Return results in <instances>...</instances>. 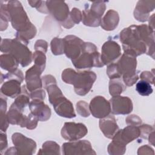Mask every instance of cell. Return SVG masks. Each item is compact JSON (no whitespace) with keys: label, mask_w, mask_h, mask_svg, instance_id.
I'll return each mask as SVG.
<instances>
[{"label":"cell","mask_w":155,"mask_h":155,"mask_svg":"<svg viewBox=\"0 0 155 155\" xmlns=\"http://www.w3.org/2000/svg\"><path fill=\"white\" fill-rule=\"evenodd\" d=\"M119 81H111L110 83V93L113 96H116L122 92L124 90V86Z\"/></svg>","instance_id":"obj_19"},{"label":"cell","mask_w":155,"mask_h":155,"mask_svg":"<svg viewBox=\"0 0 155 155\" xmlns=\"http://www.w3.org/2000/svg\"><path fill=\"white\" fill-rule=\"evenodd\" d=\"M10 46L12 48H10V54L12 55L22 67L27 66L30 64L31 61V54L30 51L25 47L22 43L19 42L16 40H10Z\"/></svg>","instance_id":"obj_5"},{"label":"cell","mask_w":155,"mask_h":155,"mask_svg":"<svg viewBox=\"0 0 155 155\" xmlns=\"http://www.w3.org/2000/svg\"><path fill=\"white\" fill-rule=\"evenodd\" d=\"M119 22V16L117 12L110 10L102 20L101 26L106 30H113Z\"/></svg>","instance_id":"obj_16"},{"label":"cell","mask_w":155,"mask_h":155,"mask_svg":"<svg viewBox=\"0 0 155 155\" xmlns=\"http://www.w3.org/2000/svg\"><path fill=\"white\" fill-rule=\"evenodd\" d=\"M13 142L19 154H33L36 150V143L21 134L15 133L12 136Z\"/></svg>","instance_id":"obj_10"},{"label":"cell","mask_w":155,"mask_h":155,"mask_svg":"<svg viewBox=\"0 0 155 155\" xmlns=\"http://www.w3.org/2000/svg\"><path fill=\"white\" fill-rule=\"evenodd\" d=\"M47 8L54 18L59 21H65L68 15V7L65 6L61 9L65 4L62 1H47Z\"/></svg>","instance_id":"obj_13"},{"label":"cell","mask_w":155,"mask_h":155,"mask_svg":"<svg viewBox=\"0 0 155 155\" xmlns=\"http://www.w3.org/2000/svg\"><path fill=\"white\" fill-rule=\"evenodd\" d=\"M140 134V131L137 127L133 126H128L124 130L116 132L112 138L113 143L125 147V145L136 139Z\"/></svg>","instance_id":"obj_7"},{"label":"cell","mask_w":155,"mask_h":155,"mask_svg":"<svg viewBox=\"0 0 155 155\" xmlns=\"http://www.w3.org/2000/svg\"><path fill=\"white\" fill-rule=\"evenodd\" d=\"M99 124L101 130L108 138H113L117 131L118 127L113 116H109L106 119L101 120Z\"/></svg>","instance_id":"obj_15"},{"label":"cell","mask_w":155,"mask_h":155,"mask_svg":"<svg viewBox=\"0 0 155 155\" xmlns=\"http://www.w3.org/2000/svg\"><path fill=\"white\" fill-rule=\"evenodd\" d=\"M120 54V48L117 43L108 41L102 47L101 61L104 64H107L117 59Z\"/></svg>","instance_id":"obj_11"},{"label":"cell","mask_w":155,"mask_h":155,"mask_svg":"<svg viewBox=\"0 0 155 155\" xmlns=\"http://www.w3.org/2000/svg\"><path fill=\"white\" fill-rule=\"evenodd\" d=\"M96 77L93 71L77 73L70 68L65 69L62 74V80L66 83L73 84L74 91L79 95H85L89 91Z\"/></svg>","instance_id":"obj_1"},{"label":"cell","mask_w":155,"mask_h":155,"mask_svg":"<svg viewBox=\"0 0 155 155\" xmlns=\"http://www.w3.org/2000/svg\"><path fill=\"white\" fill-rule=\"evenodd\" d=\"M111 111L113 114H125L133 110L131 101L127 97L113 96L110 100Z\"/></svg>","instance_id":"obj_9"},{"label":"cell","mask_w":155,"mask_h":155,"mask_svg":"<svg viewBox=\"0 0 155 155\" xmlns=\"http://www.w3.org/2000/svg\"><path fill=\"white\" fill-rule=\"evenodd\" d=\"M62 151L64 154H96L88 141L85 140L65 143L62 145Z\"/></svg>","instance_id":"obj_6"},{"label":"cell","mask_w":155,"mask_h":155,"mask_svg":"<svg viewBox=\"0 0 155 155\" xmlns=\"http://www.w3.org/2000/svg\"><path fill=\"white\" fill-rule=\"evenodd\" d=\"M64 41V52L67 57L73 60L76 59L82 53L84 42L74 36H67Z\"/></svg>","instance_id":"obj_3"},{"label":"cell","mask_w":155,"mask_h":155,"mask_svg":"<svg viewBox=\"0 0 155 155\" xmlns=\"http://www.w3.org/2000/svg\"><path fill=\"white\" fill-rule=\"evenodd\" d=\"M48 87L47 90L49 95V101L53 105L57 114L68 118L75 117L72 104L63 96L58 86L51 84Z\"/></svg>","instance_id":"obj_2"},{"label":"cell","mask_w":155,"mask_h":155,"mask_svg":"<svg viewBox=\"0 0 155 155\" xmlns=\"http://www.w3.org/2000/svg\"><path fill=\"white\" fill-rule=\"evenodd\" d=\"M90 110L91 114L97 118H103L108 116L111 111L110 102L102 96H96L90 102Z\"/></svg>","instance_id":"obj_8"},{"label":"cell","mask_w":155,"mask_h":155,"mask_svg":"<svg viewBox=\"0 0 155 155\" xmlns=\"http://www.w3.org/2000/svg\"><path fill=\"white\" fill-rule=\"evenodd\" d=\"M87 133L85 125L74 122H66L62 128L61 134L65 139L72 141L82 138Z\"/></svg>","instance_id":"obj_4"},{"label":"cell","mask_w":155,"mask_h":155,"mask_svg":"<svg viewBox=\"0 0 155 155\" xmlns=\"http://www.w3.org/2000/svg\"><path fill=\"white\" fill-rule=\"evenodd\" d=\"M20 83L15 80L6 82L1 88L2 93L11 97H15L21 92Z\"/></svg>","instance_id":"obj_17"},{"label":"cell","mask_w":155,"mask_h":155,"mask_svg":"<svg viewBox=\"0 0 155 155\" xmlns=\"http://www.w3.org/2000/svg\"><path fill=\"white\" fill-rule=\"evenodd\" d=\"M136 90L142 96H148L153 92V88L150 84L144 80L139 81L136 85Z\"/></svg>","instance_id":"obj_18"},{"label":"cell","mask_w":155,"mask_h":155,"mask_svg":"<svg viewBox=\"0 0 155 155\" xmlns=\"http://www.w3.org/2000/svg\"><path fill=\"white\" fill-rule=\"evenodd\" d=\"M34 60L35 62V65L39 68L42 71L44 70L45 63V54L40 51H36L34 54Z\"/></svg>","instance_id":"obj_20"},{"label":"cell","mask_w":155,"mask_h":155,"mask_svg":"<svg viewBox=\"0 0 155 155\" xmlns=\"http://www.w3.org/2000/svg\"><path fill=\"white\" fill-rule=\"evenodd\" d=\"M29 108L31 113L36 116L39 120L45 121L50 118V109L42 101H40L39 99L33 101L29 104Z\"/></svg>","instance_id":"obj_12"},{"label":"cell","mask_w":155,"mask_h":155,"mask_svg":"<svg viewBox=\"0 0 155 155\" xmlns=\"http://www.w3.org/2000/svg\"><path fill=\"white\" fill-rule=\"evenodd\" d=\"M42 72V71L35 65L27 70L25 75V80L28 90L32 91L42 87L41 81L39 78V75Z\"/></svg>","instance_id":"obj_14"},{"label":"cell","mask_w":155,"mask_h":155,"mask_svg":"<svg viewBox=\"0 0 155 155\" xmlns=\"http://www.w3.org/2000/svg\"><path fill=\"white\" fill-rule=\"evenodd\" d=\"M71 15V18H74L73 21L75 23H79L81 19L80 11L77 8H74L73 10H72Z\"/></svg>","instance_id":"obj_21"}]
</instances>
